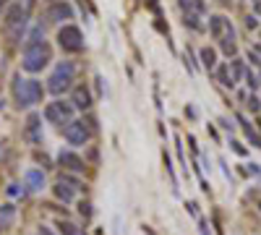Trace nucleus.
I'll use <instances>...</instances> for the list:
<instances>
[{"mask_svg": "<svg viewBox=\"0 0 261 235\" xmlns=\"http://www.w3.org/2000/svg\"><path fill=\"white\" fill-rule=\"evenodd\" d=\"M13 97L18 102V108H34V105H39L42 97H45V87H42V81H37V79L16 76L13 79Z\"/></svg>", "mask_w": 261, "mask_h": 235, "instance_id": "1", "label": "nucleus"}, {"mask_svg": "<svg viewBox=\"0 0 261 235\" xmlns=\"http://www.w3.org/2000/svg\"><path fill=\"white\" fill-rule=\"evenodd\" d=\"M73 79H76V66H73V63H71V60L58 63L55 71H53V76L47 79V92H53V94L68 92L71 84H73Z\"/></svg>", "mask_w": 261, "mask_h": 235, "instance_id": "2", "label": "nucleus"}, {"mask_svg": "<svg viewBox=\"0 0 261 235\" xmlns=\"http://www.w3.org/2000/svg\"><path fill=\"white\" fill-rule=\"evenodd\" d=\"M50 60H53V53H50V47L45 45V42H42V45H34V47H27V50H24L21 68L29 71V73H39Z\"/></svg>", "mask_w": 261, "mask_h": 235, "instance_id": "3", "label": "nucleus"}, {"mask_svg": "<svg viewBox=\"0 0 261 235\" xmlns=\"http://www.w3.org/2000/svg\"><path fill=\"white\" fill-rule=\"evenodd\" d=\"M24 29H27V6L16 3L6 11V32H8L11 42H18L24 37Z\"/></svg>", "mask_w": 261, "mask_h": 235, "instance_id": "4", "label": "nucleus"}, {"mask_svg": "<svg viewBox=\"0 0 261 235\" xmlns=\"http://www.w3.org/2000/svg\"><path fill=\"white\" fill-rule=\"evenodd\" d=\"M58 45L63 53H81L84 50V34L79 27H63L58 32Z\"/></svg>", "mask_w": 261, "mask_h": 235, "instance_id": "5", "label": "nucleus"}, {"mask_svg": "<svg viewBox=\"0 0 261 235\" xmlns=\"http://www.w3.org/2000/svg\"><path fill=\"white\" fill-rule=\"evenodd\" d=\"M45 120L47 123H55V125H63V123H71L73 120V105L71 102H63V99H55L45 108Z\"/></svg>", "mask_w": 261, "mask_h": 235, "instance_id": "6", "label": "nucleus"}, {"mask_svg": "<svg viewBox=\"0 0 261 235\" xmlns=\"http://www.w3.org/2000/svg\"><path fill=\"white\" fill-rule=\"evenodd\" d=\"M63 136H65V141L73 144V146H84L86 141H89L92 131H89V125H86L84 120H71V123L63 125Z\"/></svg>", "mask_w": 261, "mask_h": 235, "instance_id": "7", "label": "nucleus"}, {"mask_svg": "<svg viewBox=\"0 0 261 235\" xmlns=\"http://www.w3.org/2000/svg\"><path fill=\"white\" fill-rule=\"evenodd\" d=\"M79 188H81V183H79L73 175L63 173V175L58 178V186H55V196H58L60 201H65V204H71V201L76 199V194H79Z\"/></svg>", "mask_w": 261, "mask_h": 235, "instance_id": "8", "label": "nucleus"}, {"mask_svg": "<svg viewBox=\"0 0 261 235\" xmlns=\"http://www.w3.org/2000/svg\"><path fill=\"white\" fill-rule=\"evenodd\" d=\"M24 139H27L29 144H42V118H39L37 113H32V115H29V120H27Z\"/></svg>", "mask_w": 261, "mask_h": 235, "instance_id": "9", "label": "nucleus"}, {"mask_svg": "<svg viewBox=\"0 0 261 235\" xmlns=\"http://www.w3.org/2000/svg\"><path fill=\"white\" fill-rule=\"evenodd\" d=\"M58 162L63 165V170H68V173H84V160L73 152H60Z\"/></svg>", "mask_w": 261, "mask_h": 235, "instance_id": "10", "label": "nucleus"}, {"mask_svg": "<svg viewBox=\"0 0 261 235\" xmlns=\"http://www.w3.org/2000/svg\"><path fill=\"white\" fill-rule=\"evenodd\" d=\"M24 183H27V191H32V194H39L42 188H45V173L42 170H27L24 173Z\"/></svg>", "mask_w": 261, "mask_h": 235, "instance_id": "11", "label": "nucleus"}, {"mask_svg": "<svg viewBox=\"0 0 261 235\" xmlns=\"http://www.w3.org/2000/svg\"><path fill=\"white\" fill-rule=\"evenodd\" d=\"M230 29H232V27H230V21H227L225 16H212V18H209V32H212V37L222 39Z\"/></svg>", "mask_w": 261, "mask_h": 235, "instance_id": "12", "label": "nucleus"}, {"mask_svg": "<svg viewBox=\"0 0 261 235\" xmlns=\"http://www.w3.org/2000/svg\"><path fill=\"white\" fill-rule=\"evenodd\" d=\"M47 16H50V21H68V18H73V8L68 3H55L47 11Z\"/></svg>", "mask_w": 261, "mask_h": 235, "instance_id": "13", "label": "nucleus"}, {"mask_svg": "<svg viewBox=\"0 0 261 235\" xmlns=\"http://www.w3.org/2000/svg\"><path fill=\"white\" fill-rule=\"evenodd\" d=\"M71 105H73V110H86V108H92V94L86 92L84 87H79V89L73 92Z\"/></svg>", "mask_w": 261, "mask_h": 235, "instance_id": "14", "label": "nucleus"}, {"mask_svg": "<svg viewBox=\"0 0 261 235\" xmlns=\"http://www.w3.org/2000/svg\"><path fill=\"white\" fill-rule=\"evenodd\" d=\"M13 217H16V206L13 204H3V206H0V230L11 227Z\"/></svg>", "mask_w": 261, "mask_h": 235, "instance_id": "15", "label": "nucleus"}, {"mask_svg": "<svg viewBox=\"0 0 261 235\" xmlns=\"http://www.w3.org/2000/svg\"><path fill=\"white\" fill-rule=\"evenodd\" d=\"M58 232L60 235H84V227H79L76 222H68V220H60L58 222Z\"/></svg>", "mask_w": 261, "mask_h": 235, "instance_id": "16", "label": "nucleus"}, {"mask_svg": "<svg viewBox=\"0 0 261 235\" xmlns=\"http://www.w3.org/2000/svg\"><path fill=\"white\" fill-rule=\"evenodd\" d=\"M201 63H204V68L212 71V68L217 66V53H214L212 47H204V50H201Z\"/></svg>", "mask_w": 261, "mask_h": 235, "instance_id": "17", "label": "nucleus"}, {"mask_svg": "<svg viewBox=\"0 0 261 235\" xmlns=\"http://www.w3.org/2000/svg\"><path fill=\"white\" fill-rule=\"evenodd\" d=\"M227 68H230L232 84H235V81H241V79L246 76V68H243V63H241V60H232V66H227Z\"/></svg>", "mask_w": 261, "mask_h": 235, "instance_id": "18", "label": "nucleus"}, {"mask_svg": "<svg viewBox=\"0 0 261 235\" xmlns=\"http://www.w3.org/2000/svg\"><path fill=\"white\" fill-rule=\"evenodd\" d=\"M217 76H220V84H225V87H235V84H232V76H230V68H227V66H222L220 71H217Z\"/></svg>", "mask_w": 261, "mask_h": 235, "instance_id": "19", "label": "nucleus"}, {"mask_svg": "<svg viewBox=\"0 0 261 235\" xmlns=\"http://www.w3.org/2000/svg\"><path fill=\"white\" fill-rule=\"evenodd\" d=\"M186 24H191L193 29H201V21H199V16H196L193 11H186Z\"/></svg>", "mask_w": 261, "mask_h": 235, "instance_id": "20", "label": "nucleus"}, {"mask_svg": "<svg viewBox=\"0 0 261 235\" xmlns=\"http://www.w3.org/2000/svg\"><path fill=\"white\" fill-rule=\"evenodd\" d=\"M246 105H248V110H251V113H258V110H261V102H258V97H253V94L246 99Z\"/></svg>", "mask_w": 261, "mask_h": 235, "instance_id": "21", "label": "nucleus"}, {"mask_svg": "<svg viewBox=\"0 0 261 235\" xmlns=\"http://www.w3.org/2000/svg\"><path fill=\"white\" fill-rule=\"evenodd\" d=\"M246 81H248V87H251V89H256V87H258V81H256V76H253L251 71L246 73Z\"/></svg>", "mask_w": 261, "mask_h": 235, "instance_id": "22", "label": "nucleus"}, {"mask_svg": "<svg viewBox=\"0 0 261 235\" xmlns=\"http://www.w3.org/2000/svg\"><path fill=\"white\" fill-rule=\"evenodd\" d=\"M246 27H248V29H256V27H258V21H256L253 16H248V18H246Z\"/></svg>", "mask_w": 261, "mask_h": 235, "instance_id": "23", "label": "nucleus"}, {"mask_svg": "<svg viewBox=\"0 0 261 235\" xmlns=\"http://www.w3.org/2000/svg\"><path fill=\"white\" fill-rule=\"evenodd\" d=\"M248 60L253 63V66H261V58H258L256 53H248Z\"/></svg>", "mask_w": 261, "mask_h": 235, "instance_id": "24", "label": "nucleus"}, {"mask_svg": "<svg viewBox=\"0 0 261 235\" xmlns=\"http://www.w3.org/2000/svg\"><path fill=\"white\" fill-rule=\"evenodd\" d=\"M253 8H256V13L261 16V0H253Z\"/></svg>", "mask_w": 261, "mask_h": 235, "instance_id": "25", "label": "nucleus"}, {"mask_svg": "<svg viewBox=\"0 0 261 235\" xmlns=\"http://www.w3.org/2000/svg\"><path fill=\"white\" fill-rule=\"evenodd\" d=\"M6 6H8V0H0V16H3V11H6Z\"/></svg>", "mask_w": 261, "mask_h": 235, "instance_id": "26", "label": "nucleus"}, {"mask_svg": "<svg viewBox=\"0 0 261 235\" xmlns=\"http://www.w3.org/2000/svg\"><path fill=\"white\" fill-rule=\"evenodd\" d=\"M37 235H53V232H50L47 227H39V232H37Z\"/></svg>", "mask_w": 261, "mask_h": 235, "instance_id": "27", "label": "nucleus"}, {"mask_svg": "<svg viewBox=\"0 0 261 235\" xmlns=\"http://www.w3.org/2000/svg\"><path fill=\"white\" fill-rule=\"evenodd\" d=\"M201 235H209V230H206V222H201Z\"/></svg>", "mask_w": 261, "mask_h": 235, "instance_id": "28", "label": "nucleus"}, {"mask_svg": "<svg viewBox=\"0 0 261 235\" xmlns=\"http://www.w3.org/2000/svg\"><path fill=\"white\" fill-rule=\"evenodd\" d=\"M253 53H256V55H261V45H256V50H253Z\"/></svg>", "mask_w": 261, "mask_h": 235, "instance_id": "29", "label": "nucleus"}, {"mask_svg": "<svg viewBox=\"0 0 261 235\" xmlns=\"http://www.w3.org/2000/svg\"><path fill=\"white\" fill-rule=\"evenodd\" d=\"M258 123H261V120H258Z\"/></svg>", "mask_w": 261, "mask_h": 235, "instance_id": "30", "label": "nucleus"}]
</instances>
